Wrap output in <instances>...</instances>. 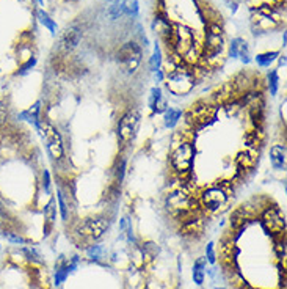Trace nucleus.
<instances>
[{
	"label": "nucleus",
	"instance_id": "nucleus-11",
	"mask_svg": "<svg viewBox=\"0 0 287 289\" xmlns=\"http://www.w3.org/2000/svg\"><path fill=\"white\" fill-rule=\"evenodd\" d=\"M206 267H207V259L204 256H199L195 264H193V270H191V277H193V281L195 284L198 286H202L204 284V280H206Z\"/></svg>",
	"mask_w": 287,
	"mask_h": 289
},
{
	"label": "nucleus",
	"instance_id": "nucleus-13",
	"mask_svg": "<svg viewBox=\"0 0 287 289\" xmlns=\"http://www.w3.org/2000/svg\"><path fill=\"white\" fill-rule=\"evenodd\" d=\"M182 118V110L181 108H174V107H168L165 112H163V120H165V128L167 129H173L179 120Z\"/></svg>",
	"mask_w": 287,
	"mask_h": 289
},
{
	"label": "nucleus",
	"instance_id": "nucleus-7",
	"mask_svg": "<svg viewBox=\"0 0 287 289\" xmlns=\"http://www.w3.org/2000/svg\"><path fill=\"white\" fill-rule=\"evenodd\" d=\"M80 39H82V29H80V25L77 24H73L69 25L67 29L64 30L63 36H61V44L66 50H73L79 46L80 43Z\"/></svg>",
	"mask_w": 287,
	"mask_h": 289
},
{
	"label": "nucleus",
	"instance_id": "nucleus-28",
	"mask_svg": "<svg viewBox=\"0 0 287 289\" xmlns=\"http://www.w3.org/2000/svg\"><path fill=\"white\" fill-rule=\"evenodd\" d=\"M242 38H234L231 41V47H229V55L232 59H239V50H240V46H242Z\"/></svg>",
	"mask_w": 287,
	"mask_h": 289
},
{
	"label": "nucleus",
	"instance_id": "nucleus-26",
	"mask_svg": "<svg viewBox=\"0 0 287 289\" xmlns=\"http://www.w3.org/2000/svg\"><path fill=\"white\" fill-rule=\"evenodd\" d=\"M162 90L159 88V87H154L153 90H151V94H149V108L151 110H154V107H156V104H157V101L162 98Z\"/></svg>",
	"mask_w": 287,
	"mask_h": 289
},
{
	"label": "nucleus",
	"instance_id": "nucleus-4",
	"mask_svg": "<svg viewBox=\"0 0 287 289\" xmlns=\"http://www.w3.org/2000/svg\"><path fill=\"white\" fill-rule=\"evenodd\" d=\"M140 126V112L136 108L129 110L118 123V137L122 143H129L135 139Z\"/></svg>",
	"mask_w": 287,
	"mask_h": 289
},
{
	"label": "nucleus",
	"instance_id": "nucleus-17",
	"mask_svg": "<svg viewBox=\"0 0 287 289\" xmlns=\"http://www.w3.org/2000/svg\"><path fill=\"white\" fill-rule=\"evenodd\" d=\"M140 252H141V255H143V258H146V259H154V258H157L159 256V253H160V247L157 245V244H154V242H145V244H141L140 247Z\"/></svg>",
	"mask_w": 287,
	"mask_h": 289
},
{
	"label": "nucleus",
	"instance_id": "nucleus-9",
	"mask_svg": "<svg viewBox=\"0 0 287 289\" xmlns=\"http://www.w3.org/2000/svg\"><path fill=\"white\" fill-rule=\"evenodd\" d=\"M257 160H259V151H254V149H247V151H242V153L237 154L239 168H243L245 171L251 170Z\"/></svg>",
	"mask_w": 287,
	"mask_h": 289
},
{
	"label": "nucleus",
	"instance_id": "nucleus-18",
	"mask_svg": "<svg viewBox=\"0 0 287 289\" xmlns=\"http://www.w3.org/2000/svg\"><path fill=\"white\" fill-rule=\"evenodd\" d=\"M279 57V52H264V53H257L256 55V63L261 68H268L271 63H275V60Z\"/></svg>",
	"mask_w": 287,
	"mask_h": 289
},
{
	"label": "nucleus",
	"instance_id": "nucleus-19",
	"mask_svg": "<svg viewBox=\"0 0 287 289\" xmlns=\"http://www.w3.org/2000/svg\"><path fill=\"white\" fill-rule=\"evenodd\" d=\"M267 85H268V91L271 96H276L278 90H279V76L278 71L273 70L267 74Z\"/></svg>",
	"mask_w": 287,
	"mask_h": 289
},
{
	"label": "nucleus",
	"instance_id": "nucleus-6",
	"mask_svg": "<svg viewBox=\"0 0 287 289\" xmlns=\"http://www.w3.org/2000/svg\"><path fill=\"white\" fill-rule=\"evenodd\" d=\"M141 55L143 52L140 44L135 43V41H129L118 50V60L126 66L129 73H135L141 63Z\"/></svg>",
	"mask_w": 287,
	"mask_h": 289
},
{
	"label": "nucleus",
	"instance_id": "nucleus-20",
	"mask_svg": "<svg viewBox=\"0 0 287 289\" xmlns=\"http://www.w3.org/2000/svg\"><path fill=\"white\" fill-rule=\"evenodd\" d=\"M160 66H162V50H160V46L156 43L154 52L151 55V59H149V68H151L153 73H156L157 70H160Z\"/></svg>",
	"mask_w": 287,
	"mask_h": 289
},
{
	"label": "nucleus",
	"instance_id": "nucleus-36",
	"mask_svg": "<svg viewBox=\"0 0 287 289\" xmlns=\"http://www.w3.org/2000/svg\"><path fill=\"white\" fill-rule=\"evenodd\" d=\"M215 289H225V287H215Z\"/></svg>",
	"mask_w": 287,
	"mask_h": 289
},
{
	"label": "nucleus",
	"instance_id": "nucleus-21",
	"mask_svg": "<svg viewBox=\"0 0 287 289\" xmlns=\"http://www.w3.org/2000/svg\"><path fill=\"white\" fill-rule=\"evenodd\" d=\"M36 63H38V59L35 57V55H32L29 60H25V62H22L19 65L18 71H16V76H27L36 66Z\"/></svg>",
	"mask_w": 287,
	"mask_h": 289
},
{
	"label": "nucleus",
	"instance_id": "nucleus-33",
	"mask_svg": "<svg viewBox=\"0 0 287 289\" xmlns=\"http://www.w3.org/2000/svg\"><path fill=\"white\" fill-rule=\"evenodd\" d=\"M36 4H38L39 7H44V0H36Z\"/></svg>",
	"mask_w": 287,
	"mask_h": 289
},
{
	"label": "nucleus",
	"instance_id": "nucleus-14",
	"mask_svg": "<svg viewBox=\"0 0 287 289\" xmlns=\"http://www.w3.org/2000/svg\"><path fill=\"white\" fill-rule=\"evenodd\" d=\"M2 236L4 239L11 244V245H19V247H24L27 245V239L21 235V233L15 231V229H11V228H4L2 229Z\"/></svg>",
	"mask_w": 287,
	"mask_h": 289
},
{
	"label": "nucleus",
	"instance_id": "nucleus-35",
	"mask_svg": "<svg viewBox=\"0 0 287 289\" xmlns=\"http://www.w3.org/2000/svg\"><path fill=\"white\" fill-rule=\"evenodd\" d=\"M0 255H2V242H0Z\"/></svg>",
	"mask_w": 287,
	"mask_h": 289
},
{
	"label": "nucleus",
	"instance_id": "nucleus-34",
	"mask_svg": "<svg viewBox=\"0 0 287 289\" xmlns=\"http://www.w3.org/2000/svg\"><path fill=\"white\" fill-rule=\"evenodd\" d=\"M285 44V33H282V46Z\"/></svg>",
	"mask_w": 287,
	"mask_h": 289
},
{
	"label": "nucleus",
	"instance_id": "nucleus-10",
	"mask_svg": "<svg viewBox=\"0 0 287 289\" xmlns=\"http://www.w3.org/2000/svg\"><path fill=\"white\" fill-rule=\"evenodd\" d=\"M57 218V208H55V201L50 200L46 206H44V238H47L52 229H53V223H55Z\"/></svg>",
	"mask_w": 287,
	"mask_h": 289
},
{
	"label": "nucleus",
	"instance_id": "nucleus-27",
	"mask_svg": "<svg viewBox=\"0 0 287 289\" xmlns=\"http://www.w3.org/2000/svg\"><path fill=\"white\" fill-rule=\"evenodd\" d=\"M207 259V264H215L217 263V255H215V244L213 242H209L206 245V256H204Z\"/></svg>",
	"mask_w": 287,
	"mask_h": 289
},
{
	"label": "nucleus",
	"instance_id": "nucleus-8",
	"mask_svg": "<svg viewBox=\"0 0 287 289\" xmlns=\"http://www.w3.org/2000/svg\"><path fill=\"white\" fill-rule=\"evenodd\" d=\"M285 146L284 145H273L270 148V162L271 167L276 171L285 170Z\"/></svg>",
	"mask_w": 287,
	"mask_h": 289
},
{
	"label": "nucleus",
	"instance_id": "nucleus-22",
	"mask_svg": "<svg viewBox=\"0 0 287 289\" xmlns=\"http://www.w3.org/2000/svg\"><path fill=\"white\" fill-rule=\"evenodd\" d=\"M113 175H115V181H116L118 184H121L122 181H124V176H126V159L116 160Z\"/></svg>",
	"mask_w": 287,
	"mask_h": 289
},
{
	"label": "nucleus",
	"instance_id": "nucleus-30",
	"mask_svg": "<svg viewBox=\"0 0 287 289\" xmlns=\"http://www.w3.org/2000/svg\"><path fill=\"white\" fill-rule=\"evenodd\" d=\"M8 105L0 99V128H4L7 125V121H8Z\"/></svg>",
	"mask_w": 287,
	"mask_h": 289
},
{
	"label": "nucleus",
	"instance_id": "nucleus-37",
	"mask_svg": "<svg viewBox=\"0 0 287 289\" xmlns=\"http://www.w3.org/2000/svg\"><path fill=\"white\" fill-rule=\"evenodd\" d=\"M251 289H254V287H251Z\"/></svg>",
	"mask_w": 287,
	"mask_h": 289
},
{
	"label": "nucleus",
	"instance_id": "nucleus-3",
	"mask_svg": "<svg viewBox=\"0 0 287 289\" xmlns=\"http://www.w3.org/2000/svg\"><path fill=\"white\" fill-rule=\"evenodd\" d=\"M196 84L195 73L187 66L177 65L174 70L170 71L168 74V90L173 94H187L188 91L193 90Z\"/></svg>",
	"mask_w": 287,
	"mask_h": 289
},
{
	"label": "nucleus",
	"instance_id": "nucleus-23",
	"mask_svg": "<svg viewBox=\"0 0 287 289\" xmlns=\"http://www.w3.org/2000/svg\"><path fill=\"white\" fill-rule=\"evenodd\" d=\"M57 200H58V206H60V215H61V220L63 222H67V203L64 200V194H63V190L58 189L57 190Z\"/></svg>",
	"mask_w": 287,
	"mask_h": 289
},
{
	"label": "nucleus",
	"instance_id": "nucleus-29",
	"mask_svg": "<svg viewBox=\"0 0 287 289\" xmlns=\"http://www.w3.org/2000/svg\"><path fill=\"white\" fill-rule=\"evenodd\" d=\"M41 184H43V190L46 195H50V173L49 170H43V175H41Z\"/></svg>",
	"mask_w": 287,
	"mask_h": 289
},
{
	"label": "nucleus",
	"instance_id": "nucleus-24",
	"mask_svg": "<svg viewBox=\"0 0 287 289\" xmlns=\"http://www.w3.org/2000/svg\"><path fill=\"white\" fill-rule=\"evenodd\" d=\"M239 59L242 60V63L248 65L251 62V57H250V47H248V43L247 41H242V46H240V50H239Z\"/></svg>",
	"mask_w": 287,
	"mask_h": 289
},
{
	"label": "nucleus",
	"instance_id": "nucleus-2",
	"mask_svg": "<svg viewBox=\"0 0 287 289\" xmlns=\"http://www.w3.org/2000/svg\"><path fill=\"white\" fill-rule=\"evenodd\" d=\"M36 131L41 135V139L46 142L47 153L52 157V160L60 162L64 157V148H63L60 132L53 128L49 121H46L43 118H41V123H39V126L36 128Z\"/></svg>",
	"mask_w": 287,
	"mask_h": 289
},
{
	"label": "nucleus",
	"instance_id": "nucleus-31",
	"mask_svg": "<svg viewBox=\"0 0 287 289\" xmlns=\"http://www.w3.org/2000/svg\"><path fill=\"white\" fill-rule=\"evenodd\" d=\"M154 77H156V82L159 84V82H163V79H165V74H163V71H162V68L160 70H157L156 73H154Z\"/></svg>",
	"mask_w": 287,
	"mask_h": 289
},
{
	"label": "nucleus",
	"instance_id": "nucleus-12",
	"mask_svg": "<svg viewBox=\"0 0 287 289\" xmlns=\"http://www.w3.org/2000/svg\"><path fill=\"white\" fill-rule=\"evenodd\" d=\"M126 7H127V0H113L110 8L107 11V16L110 18V21H118L121 16L126 15Z\"/></svg>",
	"mask_w": 287,
	"mask_h": 289
},
{
	"label": "nucleus",
	"instance_id": "nucleus-5",
	"mask_svg": "<svg viewBox=\"0 0 287 289\" xmlns=\"http://www.w3.org/2000/svg\"><path fill=\"white\" fill-rule=\"evenodd\" d=\"M228 192L220 187V186H215V187H209L206 190H202L201 194V204L202 208L209 211V212H217L220 211L223 206L228 203Z\"/></svg>",
	"mask_w": 287,
	"mask_h": 289
},
{
	"label": "nucleus",
	"instance_id": "nucleus-15",
	"mask_svg": "<svg viewBox=\"0 0 287 289\" xmlns=\"http://www.w3.org/2000/svg\"><path fill=\"white\" fill-rule=\"evenodd\" d=\"M36 16H38V19H39V22L43 24L46 29L52 33V35H57V32H58V25H57V22L53 21L47 13L43 10V8H39V10H36Z\"/></svg>",
	"mask_w": 287,
	"mask_h": 289
},
{
	"label": "nucleus",
	"instance_id": "nucleus-32",
	"mask_svg": "<svg viewBox=\"0 0 287 289\" xmlns=\"http://www.w3.org/2000/svg\"><path fill=\"white\" fill-rule=\"evenodd\" d=\"M279 65H281V66L285 65V57H284V55H282V57H279Z\"/></svg>",
	"mask_w": 287,
	"mask_h": 289
},
{
	"label": "nucleus",
	"instance_id": "nucleus-25",
	"mask_svg": "<svg viewBox=\"0 0 287 289\" xmlns=\"http://www.w3.org/2000/svg\"><path fill=\"white\" fill-rule=\"evenodd\" d=\"M138 11H140V7H138V0H127V7H126V16H130V18H136V16H138Z\"/></svg>",
	"mask_w": 287,
	"mask_h": 289
},
{
	"label": "nucleus",
	"instance_id": "nucleus-16",
	"mask_svg": "<svg viewBox=\"0 0 287 289\" xmlns=\"http://www.w3.org/2000/svg\"><path fill=\"white\" fill-rule=\"evenodd\" d=\"M85 252H87V256L91 261H98V263H99L101 259L107 258V250H105V247L101 245V244H91V245H88L87 249H85Z\"/></svg>",
	"mask_w": 287,
	"mask_h": 289
},
{
	"label": "nucleus",
	"instance_id": "nucleus-1",
	"mask_svg": "<svg viewBox=\"0 0 287 289\" xmlns=\"http://www.w3.org/2000/svg\"><path fill=\"white\" fill-rule=\"evenodd\" d=\"M195 156H196V148L191 140H185L177 143V146L173 149V153L170 154V163L173 170L177 173H185L191 171L195 163Z\"/></svg>",
	"mask_w": 287,
	"mask_h": 289
}]
</instances>
